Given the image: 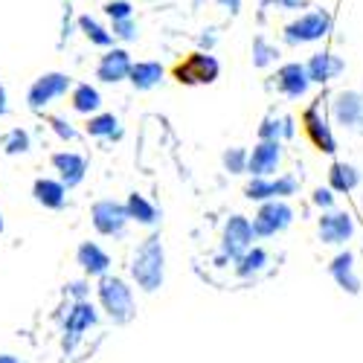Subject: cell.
Here are the masks:
<instances>
[{
    "instance_id": "6da1fadb",
    "label": "cell",
    "mask_w": 363,
    "mask_h": 363,
    "mask_svg": "<svg viewBox=\"0 0 363 363\" xmlns=\"http://www.w3.org/2000/svg\"><path fill=\"white\" fill-rule=\"evenodd\" d=\"M131 277L140 291L155 294L163 288L166 279V253H163V241L160 235H148L134 253L131 262Z\"/></svg>"
},
{
    "instance_id": "7a4b0ae2",
    "label": "cell",
    "mask_w": 363,
    "mask_h": 363,
    "mask_svg": "<svg viewBox=\"0 0 363 363\" xmlns=\"http://www.w3.org/2000/svg\"><path fill=\"white\" fill-rule=\"evenodd\" d=\"M96 294H99V306L102 311L116 323V325H125L134 320L137 314V306H134V291L128 288L125 279L119 277H99V285H96Z\"/></svg>"
},
{
    "instance_id": "3957f363",
    "label": "cell",
    "mask_w": 363,
    "mask_h": 363,
    "mask_svg": "<svg viewBox=\"0 0 363 363\" xmlns=\"http://www.w3.org/2000/svg\"><path fill=\"white\" fill-rule=\"evenodd\" d=\"M90 218H94V227L96 233L102 235H111V238H119L125 233L131 216H128V206L119 203V201H96L94 209H90Z\"/></svg>"
},
{
    "instance_id": "277c9868",
    "label": "cell",
    "mask_w": 363,
    "mask_h": 363,
    "mask_svg": "<svg viewBox=\"0 0 363 363\" xmlns=\"http://www.w3.org/2000/svg\"><path fill=\"white\" fill-rule=\"evenodd\" d=\"M70 76L67 73H44V76H38L35 82H33V87H29V94H26V102H29V108L33 111H41V108H47L50 102H55V99H62L67 90H70Z\"/></svg>"
},
{
    "instance_id": "5b68a950",
    "label": "cell",
    "mask_w": 363,
    "mask_h": 363,
    "mask_svg": "<svg viewBox=\"0 0 363 363\" xmlns=\"http://www.w3.org/2000/svg\"><path fill=\"white\" fill-rule=\"evenodd\" d=\"M291 221H294V209L285 201L274 198V201H264L262 203V209H259L256 218H253V230H256V235L267 238V235H277V233L288 230Z\"/></svg>"
},
{
    "instance_id": "8992f818",
    "label": "cell",
    "mask_w": 363,
    "mask_h": 363,
    "mask_svg": "<svg viewBox=\"0 0 363 363\" xmlns=\"http://www.w3.org/2000/svg\"><path fill=\"white\" fill-rule=\"evenodd\" d=\"M218 62L209 52H192L186 62H180L174 67V79L180 84H209L218 79Z\"/></svg>"
},
{
    "instance_id": "52a82bcc",
    "label": "cell",
    "mask_w": 363,
    "mask_h": 363,
    "mask_svg": "<svg viewBox=\"0 0 363 363\" xmlns=\"http://www.w3.org/2000/svg\"><path fill=\"white\" fill-rule=\"evenodd\" d=\"M328 29H331L328 12H323V9L320 12H306L299 21L285 26V41L288 44H311V41H320Z\"/></svg>"
},
{
    "instance_id": "ba28073f",
    "label": "cell",
    "mask_w": 363,
    "mask_h": 363,
    "mask_svg": "<svg viewBox=\"0 0 363 363\" xmlns=\"http://www.w3.org/2000/svg\"><path fill=\"white\" fill-rule=\"evenodd\" d=\"M253 235H256V230H253V224L245 216H233L227 221V227H224V245H221L224 247V256L241 259V256L250 250Z\"/></svg>"
},
{
    "instance_id": "9c48e42d",
    "label": "cell",
    "mask_w": 363,
    "mask_h": 363,
    "mask_svg": "<svg viewBox=\"0 0 363 363\" xmlns=\"http://www.w3.org/2000/svg\"><path fill=\"white\" fill-rule=\"evenodd\" d=\"M90 325H96V308L90 306L87 299H76L67 320H65V349L67 352L76 346V340L84 335Z\"/></svg>"
},
{
    "instance_id": "30bf717a",
    "label": "cell",
    "mask_w": 363,
    "mask_h": 363,
    "mask_svg": "<svg viewBox=\"0 0 363 363\" xmlns=\"http://www.w3.org/2000/svg\"><path fill=\"white\" fill-rule=\"evenodd\" d=\"M302 128H306V137L314 143L317 151H325V155H335V151H337L335 134H331L328 123L320 116V108L317 105H311L306 113H302Z\"/></svg>"
},
{
    "instance_id": "8fae6325",
    "label": "cell",
    "mask_w": 363,
    "mask_h": 363,
    "mask_svg": "<svg viewBox=\"0 0 363 363\" xmlns=\"http://www.w3.org/2000/svg\"><path fill=\"white\" fill-rule=\"evenodd\" d=\"M131 67H134V65H131L128 50L113 47V50H108V52L99 58L96 79H102V82H108V84H116V82H123V79L131 76Z\"/></svg>"
},
{
    "instance_id": "7c38bea8",
    "label": "cell",
    "mask_w": 363,
    "mask_h": 363,
    "mask_svg": "<svg viewBox=\"0 0 363 363\" xmlns=\"http://www.w3.org/2000/svg\"><path fill=\"white\" fill-rule=\"evenodd\" d=\"M279 160H282L279 140H259V145L253 148V155H250L247 172H250L253 177H267V174L277 172Z\"/></svg>"
},
{
    "instance_id": "4fadbf2b",
    "label": "cell",
    "mask_w": 363,
    "mask_h": 363,
    "mask_svg": "<svg viewBox=\"0 0 363 363\" xmlns=\"http://www.w3.org/2000/svg\"><path fill=\"white\" fill-rule=\"evenodd\" d=\"M331 111H335V119L343 128L363 125V94H357V90H343V94H337Z\"/></svg>"
},
{
    "instance_id": "5bb4252c",
    "label": "cell",
    "mask_w": 363,
    "mask_h": 363,
    "mask_svg": "<svg viewBox=\"0 0 363 363\" xmlns=\"http://www.w3.org/2000/svg\"><path fill=\"white\" fill-rule=\"evenodd\" d=\"M52 169L58 172V180H62L67 189H73L84 180L87 160L82 155H76V151H58V155H52Z\"/></svg>"
},
{
    "instance_id": "9a60e30c",
    "label": "cell",
    "mask_w": 363,
    "mask_h": 363,
    "mask_svg": "<svg viewBox=\"0 0 363 363\" xmlns=\"http://www.w3.org/2000/svg\"><path fill=\"white\" fill-rule=\"evenodd\" d=\"M277 84H279V90H282L288 99L306 96V90H308V84H311L308 67H306V65H299V62H291V65L279 67V73H277Z\"/></svg>"
},
{
    "instance_id": "2e32d148",
    "label": "cell",
    "mask_w": 363,
    "mask_h": 363,
    "mask_svg": "<svg viewBox=\"0 0 363 363\" xmlns=\"http://www.w3.org/2000/svg\"><path fill=\"white\" fill-rule=\"evenodd\" d=\"M354 233V221L349 213H325L320 218V238L323 245H346Z\"/></svg>"
},
{
    "instance_id": "e0dca14e",
    "label": "cell",
    "mask_w": 363,
    "mask_h": 363,
    "mask_svg": "<svg viewBox=\"0 0 363 363\" xmlns=\"http://www.w3.org/2000/svg\"><path fill=\"white\" fill-rule=\"evenodd\" d=\"M76 264L84 270L87 277H105L111 267V256L96 245V241H84L76 250Z\"/></svg>"
},
{
    "instance_id": "ac0fdd59",
    "label": "cell",
    "mask_w": 363,
    "mask_h": 363,
    "mask_svg": "<svg viewBox=\"0 0 363 363\" xmlns=\"http://www.w3.org/2000/svg\"><path fill=\"white\" fill-rule=\"evenodd\" d=\"M33 198L47 206V209H65L67 203V186L62 180H50V177H38L33 186Z\"/></svg>"
},
{
    "instance_id": "d6986e66",
    "label": "cell",
    "mask_w": 363,
    "mask_h": 363,
    "mask_svg": "<svg viewBox=\"0 0 363 363\" xmlns=\"http://www.w3.org/2000/svg\"><path fill=\"white\" fill-rule=\"evenodd\" d=\"M328 274L335 277V282H337L343 291L360 294V282H357V277H354V256H352L349 250H343V253H337L335 259H331Z\"/></svg>"
},
{
    "instance_id": "ffe728a7",
    "label": "cell",
    "mask_w": 363,
    "mask_h": 363,
    "mask_svg": "<svg viewBox=\"0 0 363 363\" xmlns=\"http://www.w3.org/2000/svg\"><path fill=\"white\" fill-rule=\"evenodd\" d=\"M306 67H308L311 82L325 84L328 79H335V76H340L346 70V62L337 58V55H331V52H317V55H311V62Z\"/></svg>"
},
{
    "instance_id": "44dd1931",
    "label": "cell",
    "mask_w": 363,
    "mask_h": 363,
    "mask_svg": "<svg viewBox=\"0 0 363 363\" xmlns=\"http://www.w3.org/2000/svg\"><path fill=\"white\" fill-rule=\"evenodd\" d=\"M360 184V172L349 163H335L328 169V186L335 192H352Z\"/></svg>"
},
{
    "instance_id": "7402d4cb",
    "label": "cell",
    "mask_w": 363,
    "mask_h": 363,
    "mask_svg": "<svg viewBox=\"0 0 363 363\" xmlns=\"http://www.w3.org/2000/svg\"><path fill=\"white\" fill-rule=\"evenodd\" d=\"M131 84L137 87V90H151V87H157L160 84V79H163V67L157 65V62H137L134 67H131Z\"/></svg>"
},
{
    "instance_id": "603a6c76",
    "label": "cell",
    "mask_w": 363,
    "mask_h": 363,
    "mask_svg": "<svg viewBox=\"0 0 363 363\" xmlns=\"http://www.w3.org/2000/svg\"><path fill=\"white\" fill-rule=\"evenodd\" d=\"M125 206H128V216H131V221H137V224H145V227H151V224H157V206L151 203V201H145L140 192H131L128 195V201H125Z\"/></svg>"
},
{
    "instance_id": "cb8c5ba5",
    "label": "cell",
    "mask_w": 363,
    "mask_h": 363,
    "mask_svg": "<svg viewBox=\"0 0 363 363\" xmlns=\"http://www.w3.org/2000/svg\"><path fill=\"white\" fill-rule=\"evenodd\" d=\"M70 102H73V111L79 113H96L102 105V96L94 84H76L70 94Z\"/></svg>"
},
{
    "instance_id": "d4e9b609",
    "label": "cell",
    "mask_w": 363,
    "mask_h": 363,
    "mask_svg": "<svg viewBox=\"0 0 363 363\" xmlns=\"http://www.w3.org/2000/svg\"><path fill=\"white\" fill-rule=\"evenodd\" d=\"M87 134L90 137H123V128H119V119L113 113H96V116H90Z\"/></svg>"
},
{
    "instance_id": "484cf974",
    "label": "cell",
    "mask_w": 363,
    "mask_h": 363,
    "mask_svg": "<svg viewBox=\"0 0 363 363\" xmlns=\"http://www.w3.org/2000/svg\"><path fill=\"white\" fill-rule=\"evenodd\" d=\"M79 29L90 38V44H96V47H111L113 44V33H111V29H105L99 21H94L90 15H82L79 18Z\"/></svg>"
},
{
    "instance_id": "4316f807",
    "label": "cell",
    "mask_w": 363,
    "mask_h": 363,
    "mask_svg": "<svg viewBox=\"0 0 363 363\" xmlns=\"http://www.w3.org/2000/svg\"><path fill=\"white\" fill-rule=\"evenodd\" d=\"M264 264H267V253H264L262 247H253V250H247L241 259H235V274H238L241 279H247V277L259 274Z\"/></svg>"
},
{
    "instance_id": "83f0119b",
    "label": "cell",
    "mask_w": 363,
    "mask_h": 363,
    "mask_svg": "<svg viewBox=\"0 0 363 363\" xmlns=\"http://www.w3.org/2000/svg\"><path fill=\"white\" fill-rule=\"evenodd\" d=\"M245 195L250 198V201H274L277 198V192H274V180H267V177H253L250 184L245 186Z\"/></svg>"
},
{
    "instance_id": "f1b7e54d",
    "label": "cell",
    "mask_w": 363,
    "mask_h": 363,
    "mask_svg": "<svg viewBox=\"0 0 363 363\" xmlns=\"http://www.w3.org/2000/svg\"><path fill=\"white\" fill-rule=\"evenodd\" d=\"M224 169L230 172V174H241V172H247V163H250V155H247V151L245 148H227L224 151Z\"/></svg>"
},
{
    "instance_id": "f546056e",
    "label": "cell",
    "mask_w": 363,
    "mask_h": 363,
    "mask_svg": "<svg viewBox=\"0 0 363 363\" xmlns=\"http://www.w3.org/2000/svg\"><path fill=\"white\" fill-rule=\"evenodd\" d=\"M277 47H270L264 38H256L253 41V65L256 67H267L270 62H277Z\"/></svg>"
},
{
    "instance_id": "4dcf8cb0",
    "label": "cell",
    "mask_w": 363,
    "mask_h": 363,
    "mask_svg": "<svg viewBox=\"0 0 363 363\" xmlns=\"http://www.w3.org/2000/svg\"><path fill=\"white\" fill-rule=\"evenodd\" d=\"M4 148H6V155H23V151H29V134L23 128L9 131L4 140Z\"/></svg>"
},
{
    "instance_id": "1f68e13d",
    "label": "cell",
    "mask_w": 363,
    "mask_h": 363,
    "mask_svg": "<svg viewBox=\"0 0 363 363\" xmlns=\"http://www.w3.org/2000/svg\"><path fill=\"white\" fill-rule=\"evenodd\" d=\"M111 33H113V38H119V41H137V23L131 21V18H123V21H111Z\"/></svg>"
},
{
    "instance_id": "d6a6232c",
    "label": "cell",
    "mask_w": 363,
    "mask_h": 363,
    "mask_svg": "<svg viewBox=\"0 0 363 363\" xmlns=\"http://www.w3.org/2000/svg\"><path fill=\"white\" fill-rule=\"evenodd\" d=\"M282 131H285V123H282V119L267 116L264 123L259 125V140H279V137H282Z\"/></svg>"
},
{
    "instance_id": "836d02e7",
    "label": "cell",
    "mask_w": 363,
    "mask_h": 363,
    "mask_svg": "<svg viewBox=\"0 0 363 363\" xmlns=\"http://www.w3.org/2000/svg\"><path fill=\"white\" fill-rule=\"evenodd\" d=\"M296 189H299V180H296L294 174H282V177L274 180L277 198H291V195H296Z\"/></svg>"
},
{
    "instance_id": "e575fe53",
    "label": "cell",
    "mask_w": 363,
    "mask_h": 363,
    "mask_svg": "<svg viewBox=\"0 0 363 363\" xmlns=\"http://www.w3.org/2000/svg\"><path fill=\"white\" fill-rule=\"evenodd\" d=\"M131 4L128 0H111V4H105V15L111 21H123V18H131Z\"/></svg>"
},
{
    "instance_id": "d590c367",
    "label": "cell",
    "mask_w": 363,
    "mask_h": 363,
    "mask_svg": "<svg viewBox=\"0 0 363 363\" xmlns=\"http://www.w3.org/2000/svg\"><path fill=\"white\" fill-rule=\"evenodd\" d=\"M50 125H52V131H55L58 140H65V143H73V140H76V128H73L70 123H65L62 116H52Z\"/></svg>"
},
{
    "instance_id": "8d00e7d4",
    "label": "cell",
    "mask_w": 363,
    "mask_h": 363,
    "mask_svg": "<svg viewBox=\"0 0 363 363\" xmlns=\"http://www.w3.org/2000/svg\"><path fill=\"white\" fill-rule=\"evenodd\" d=\"M331 192H335V189H314V203L317 206H323V209H331V206H335V195H331Z\"/></svg>"
},
{
    "instance_id": "74e56055",
    "label": "cell",
    "mask_w": 363,
    "mask_h": 363,
    "mask_svg": "<svg viewBox=\"0 0 363 363\" xmlns=\"http://www.w3.org/2000/svg\"><path fill=\"white\" fill-rule=\"evenodd\" d=\"M67 291H70L76 299H87V282H70Z\"/></svg>"
},
{
    "instance_id": "f35d334b",
    "label": "cell",
    "mask_w": 363,
    "mask_h": 363,
    "mask_svg": "<svg viewBox=\"0 0 363 363\" xmlns=\"http://www.w3.org/2000/svg\"><path fill=\"white\" fill-rule=\"evenodd\" d=\"M6 111H9V105H6V87L0 84V116H4Z\"/></svg>"
},
{
    "instance_id": "ab89813d",
    "label": "cell",
    "mask_w": 363,
    "mask_h": 363,
    "mask_svg": "<svg viewBox=\"0 0 363 363\" xmlns=\"http://www.w3.org/2000/svg\"><path fill=\"white\" fill-rule=\"evenodd\" d=\"M282 123H285V131H282V137H291V134H294V119H291V116H285Z\"/></svg>"
},
{
    "instance_id": "60d3db41",
    "label": "cell",
    "mask_w": 363,
    "mask_h": 363,
    "mask_svg": "<svg viewBox=\"0 0 363 363\" xmlns=\"http://www.w3.org/2000/svg\"><path fill=\"white\" fill-rule=\"evenodd\" d=\"M0 363H21L15 354H0Z\"/></svg>"
},
{
    "instance_id": "b9f144b4",
    "label": "cell",
    "mask_w": 363,
    "mask_h": 363,
    "mask_svg": "<svg viewBox=\"0 0 363 363\" xmlns=\"http://www.w3.org/2000/svg\"><path fill=\"white\" fill-rule=\"evenodd\" d=\"M0 233H4V216H0Z\"/></svg>"
}]
</instances>
